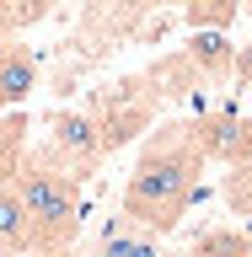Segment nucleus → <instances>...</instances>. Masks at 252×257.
Returning <instances> with one entry per match:
<instances>
[{
  "label": "nucleus",
  "mask_w": 252,
  "mask_h": 257,
  "mask_svg": "<svg viewBox=\"0 0 252 257\" xmlns=\"http://www.w3.org/2000/svg\"><path fill=\"white\" fill-rule=\"evenodd\" d=\"M199 166H204V156L193 150L188 123L161 128L156 140L145 145V156L134 161L129 182H124V220L150 230V236H166V230L183 220L188 198H193Z\"/></svg>",
  "instance_id": "1"
},
{
  "label": "nucleus",
  "mask_w": 252,
  "mask_h": 257,
  "mask_svg": "<svg viewBox=\"0 0 252 257\" xmlns=\"http://www.w3.org/2000/svg\"><path fill=\"white\" fill-rule=\"evenodd\" d=\"M11 188L27 209V252L64 257V246L80 230V177L59 166L48 150H32V156H22Z\"/></svg>",
  "instance_id": "2"
},
{
  "label": "nucleus",
  "mask_w": 252,
  "mask_h": 257,
  "mask_svg": "<svg viewBox=\"0 0 252 257\" xmlns=\"http://www.w3.org/2000/svg\"><path fill=\"white\" fill-rule=\"evenodd\" d=\"M188 134L204 161H225L231 172L252 166V118H241V112H209V118L188 123Z\"/></svg>",
  "instance_id": "3"
},
{
  "label": "nucleus",
  "mask_w": 252,
  "mask_h": 257,
  "mask_svg": "<svg viewBox=\"0 0 252 257\" xmlns=\"http://www.w3.org/2000/svg\"><path fill=\"white\" fill-rule=\"evenodd\" d=\"M48 156L59 161V166H92L102 156V123H97V112H54L48 118Z\"/></svg>",
  "instance_id": "4"
},
{
  "label": "nucleus",
  "mask_w": 252,
  "mask_h": 257,
  "mask_svg": "<svg viewBox=\"0 0 252 257\" xmlns=\"http://www.w3.org/2000/svg\"><path fill=\"white\" fill-rule=\"evenodd\" d=\"M38 86V59L22 43H0V112H16Z\"/></svg>",
  "instance_id": "5"
},
{
  "label": "nucleus",
  "mask_w": 252,
  "mask_h": 257,
  "mask_svg": "<svg viewBox=\"0 0 252 257\" xmlns=\"http://www.w3.org/2000/svg\"><path fill=\"white\" fill-rule=\"evenodd\" d=\"M97 257H161V246H156V236H150V230L118 220V225H108V230H102Z\"/></svg>",
  "instance_id": "6"
},
{
  "label": "nucleus",
  "mask_w": 252,
  "mask_h": 257,
  "mask_svg": "<svg viewBox=\"0 0 252 257\" xmlns=\"http://www.w3.org/2000/svg\"><path fill=\"white\" fill-rule=\"evenodd\" d=\"M188 59H193V70H199V75H225V70L236 64V48H231V38H225V32H193Z\"/></svg>",
  "instance_id": "7"
},
{
  "label": "nucleus",
  "mask_w": 252,
  "mask_h": 257,
  "mask_svg": "<svg viewBox=\"0 0 252 257\" xmlns=\"http://www.w3.org/2000/svg\"><path fill=\"white\" fill-rule=\"evenodd\" d=\"M27 252V209L16 198V188H0V257Z\"/></svg>",
  "instance_id": "8"
},
{
  "label": "nucleus",
  "mask_w": 252,
  "mask_h": 257,
  "mask_svg": "<svg viewBox=\"0 0 252 257\" xmlns=\"http://www.w3.org/2000/svg\"><path fill=\"white\" fill-rule=\"evenodd\" d=\"M22 156H27V118L22 112H0V188H11Z\"/></svg>",
  "instance_id": "9"
},
{
  "label": "nucleus",
  "mask_w": 252,
  "mask_h": 257,
  "mask_svg": "<svg viewBox=\"0 0 252 257\" xmlns=\"http://www.w3.org/2000/svg\"><path fill=\"white\" fill-rule=\"evenodd\" d=\"M54 11V0H0V43H16L27 27H38Z\"/></svg>",
  "instance_id": "10"
},
{
  "label": "nucleus",
  "mask_w": 252,
  "mask_h": 257,
  "mask_svg": "<svg viewBox=\"0 0 252 257\" xmlns=\"http://www.w3.org/2000/svg\"><path fill=\"white\" fill-rule=\"evenodd\" d=\"M241 0H188V27L193 32H225Z\"/></svg>",
  "instance_id": "11"
},
{
  "label": "nucleus",
  "mask_w": 252,
  "mask_h": 257,
  "mask_svg": "<svg viewBox=\"0 0 252 257\" xmlns=\"http://www.w3.org/2000/svg\"><path fill=\"white\" fill-rule=\"evenodd\" d=\"M188 257H252V241L241 230H209V236L193 241Z\"/></svg>",
  "instance_id": "12"
},
{
  "label": "nucleus",
  "mask_w": 252,
  "mask_h": 257,
  "mask_svg": "<svg viewBox=\"0 0 252 257\" xmlns=\"http://www.w3.org/2000/svg\"><path fill=\"white\" fill-rule=\"evenodd\" d=\"M225 198H231V209H236V214H252V166H236V172H231Z\"/></svg>",
  "instance_id": "13"
},
{
  "label": "nucleus",
  "mask_w": 252,
  "mask_h": 257,
  "mask_svg": "<svg viewBox=\"0 0 252 257\" xmlns=\"http://www.w3.org/2000/svg\"><path fill=\"white\" fill-rule=\"evenodd\" d=\"M231 70H236L241 80H252V48H247V54H236V64H231Z\"/></svg>",
  "instance_id": "14"
},
{
  "label": "nucleus",
  "mask_w": 252,
  "mask_h": 257,
  "mask_svg": "<svg viewBox=\"0 0 252 257\" xmlns=\"http://www.w3.org/2000/svg\"><path fill=\"white\" fill-rule=\"evenodd\" d=\"M118 6H129V11H156V6H166V0H118Z\"/></svg>",
  "instance_id": "15"
}]
</instances>
